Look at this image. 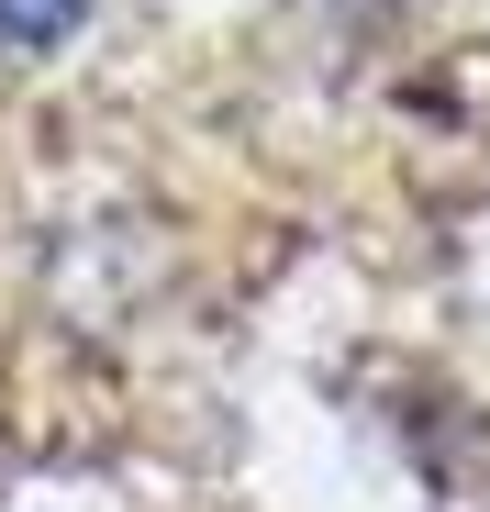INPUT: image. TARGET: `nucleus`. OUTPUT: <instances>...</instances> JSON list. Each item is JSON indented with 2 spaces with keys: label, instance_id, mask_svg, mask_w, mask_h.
<instances>
[{
  "label": "nucleus",
  "instance_id": "obj_1",
  "mask_svg": "<svg viewBox=\"0 0 490 512\" xmlns=\"http://www.w3.org/2000/svg\"><path fill=\"white\" fill-rule=\"evenodd\" d=\"M90 0H0V45H56Z\"/></svg>",
  "mask_w": 490,
  "mask_h": 512
}]
</instances>
